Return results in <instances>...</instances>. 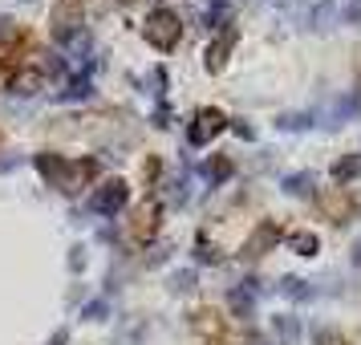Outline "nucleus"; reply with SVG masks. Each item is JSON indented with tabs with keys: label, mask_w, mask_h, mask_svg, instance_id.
<instances>
[{
	"label": "nucleus",
	"mask_w": 361,
	"mask_h": 345,
	"mask_svg": "<svg viewBox=\"0 0 361 345\" xmlns=\"http://www.w3.org/2000/svg\"><path fill=\"white\" fill-rule=\"evenodd\" d=\"M321 212H325L333 224H349L353 212H357V195L345 191V187H329L325 195H321Z\"/></svg>",
	"instance_id": "7ed1b4c3"
},
{
	"label": "nucleus",
	"mask_w": 361,
	"mask_h": 345,
	"mask_svg": "<svg viewBox=\"0 0 361 345\" xmlns=\"http://www.w3.org/2000/svg\"><path fill=\"white\" fill-rule=\"evenodd\" d=\"M195 333H203L207 341H224V317L215 309H199L195 313Z\"/></svg>",
	"instance_id": "20e7f679"
},
{
	"label": "nucleus",
	"mask_w": 361,
	"mask_h": 345,
	"mask_svg": "<svg viewBox=\"0 0 361 345\" xmlns=\"http://www.w3.org/2000/svg\"><path fill=\"white\" fill-rule=\"evenodd\" d=\"M159 215H163V207H159V199L150 195L142 199L138 207H134V219H130V240H138V244H147L150 236L159 231Z\"/></svg>",
	"instance_id": "f03ea898"
},
{
	"label": "nucleus",
	"mask_w": 361,
	"mask_h": 345,
	"mask_svg": "<svg viewBox=\"0 0 361 345\" xmlns=\"http://www.w3.org/2000/svg\"><path fill=\"white\" fill-rule=\"evenodd\" d=\"M147 41L154 45V49H175L179 45V33H183V25L175 13H166V8H159V13H150L147 17Z\"/></svg>",
	"instance_id": "f257e3e1"
},
{
	"label": "nucleus",
	"mask_w": 361,
	"mask_h": 345,
	"mask_svg": "<svg viewBox=\"0 0 361 345\" xmlns=\"http://www.w3.org/2000/svg\"><path fill=\"white\" fill-rule=\"evenodd\" d=\"M325 345H349V341H345L341 333H329V337H325Z\"/></svg>",
	"instance_id": "423d86ee"
},
{
	"label": "nucleus",
	"mask_w": 361,
	"mask_h": 345,
	"mask_svg": "<svg viewBox=\"0 0 361 345\" xmlns=\"http://www.w3.org/2000/svg\"><path fill=\"white\" fill-rule=\"evenodd\" d=\"M212 345H228V341H212Z\"/></svg>",
	"instance_id": "0eeeda50"
},
{
	"label": "nucleus",
	"mask_w": 361,
	"mask_h": 345,
	"mask_svg": "<svg viewBox=\"0 0 361 345\" xmlns=\"http://www.w3.org/2000/svg\"><path fill=\"white\" fill-rule=\"evenodd\" d=\"M219 131H224V114H219V110H203V118H195L191 138H195V143H207V138L219 134Z\"/></svg>",
	"instance_id": "39448f33"
},
{
	"label": "nucleus",
	"mask_w": 361,
	"mask_h": 345,
	"mask_svg": "<svg viewBox=\"0 0 361 345\" xmlns=\"http://www.w3.org/2000/svg\"><path fill=\"white\" fill-rule=\"evenodd\" d=\"M122 4H134V0H122Z\"/></svg>",
	"instance_id": "6e6552de"
}]
</instances>
